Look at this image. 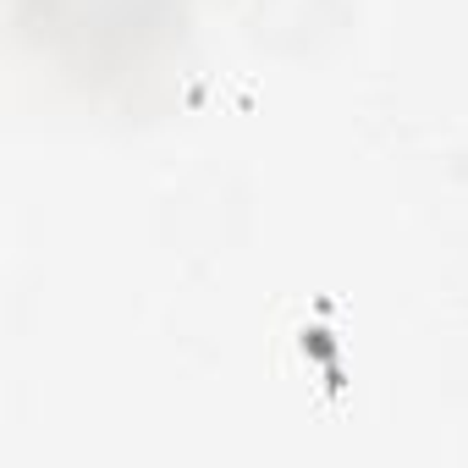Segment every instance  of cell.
<instances>
[{
	"label": "cell",
	"mask_w": 468,
	"mask_h": 468,
	"mask_svg": "<svg viewBox=\"0 0 468 468\" xmlns=\"http://www.w3.org/2000/svg\"><path fill=\"white\" fill-rule=\"evenodd\" d=\"M298 347H303V358H314L320 369H331V364H342V358H336V331H331L325 320H314V325H303V336H298Z\"/></svg>",
	"instance_id": "obj_1"
}]
</instances>
